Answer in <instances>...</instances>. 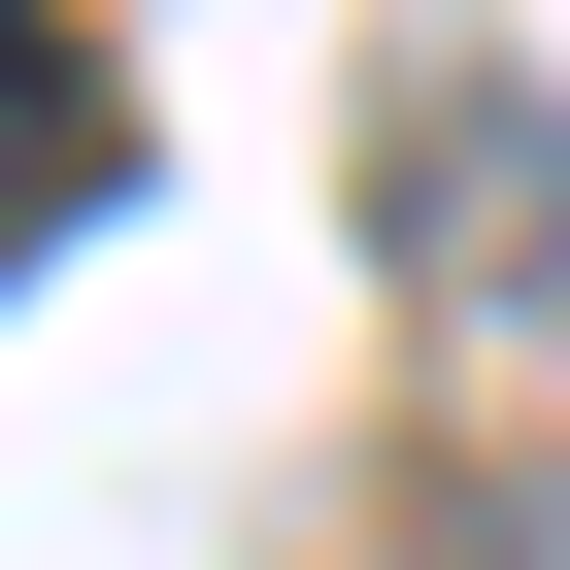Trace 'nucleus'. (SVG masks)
Returning a JSON list of instances; mask_svg holds the SVG:
<instances>
[{
	"label": "nucleus",
	"instance_id": "nucleus-1",
	"mask_svg": "<svg viewBox=\"0 0 570 570\" xmlns=\"http://www.w3.org/2000/svg\"><path fill=\"white\" fill-rule=\"evenodd\" d=\"M101 202V68H68V0H0V235H68Z\"/></svg>",
	"mask_w": 570,
	"mask_h": 570
},
{
	"label": "nucleus",
	"instance_id": "nucleus-2",
	"mask_svg": "<svg viewBox=\"0 0 570 570\" xmlns=\"http://www.w3.org/2000/svg\"><path fill=\"white\" fill-rule=\"evenodd\" d=\"M470 570H570V503H503V537H470Z\"/></svg>",
	"mask_w": 570,
	"mask_h": 570
}]
</instances>
